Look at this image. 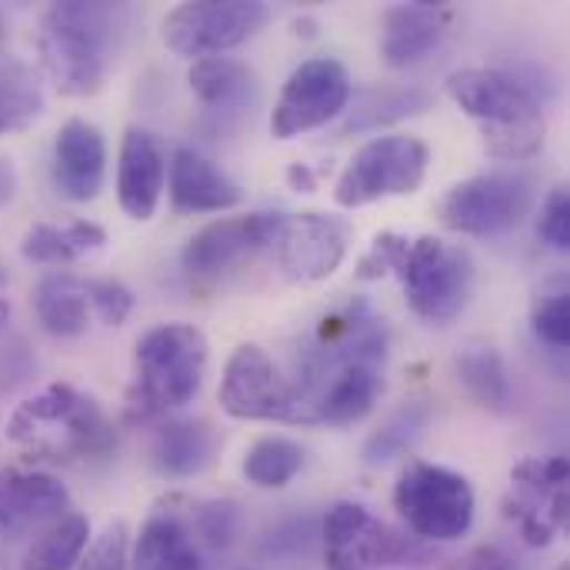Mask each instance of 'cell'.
Returning a JSON list of instances; mask_svg holds the SVG:
<instances>
[{"label":"cell","instance_id":"obj_1","mask_svg":"<svg viewBox=\"0 0 570 570\" xmlns=\"http://www.w3.org/2000/svg\"><path fill=\"white\" fill-rule=\"evenodd\" d=\"M387 347V324L364 297L327 314L314 344L297 361L294 391L301 401V424L347 428L364 421L384 391Z\"/></svg>","mask_w":570,"mask_h":570},{"label":"cell","instance_id":"obj_2","mask_svg":"<svg viewBox=\"0 0 570 570\" xmlns=\"http://www.w3.org/2000/svg\"><path fill=\"white\" fill-rule=\"evenodd\" d=\"M134 23L130 3L63 0L40 17V63L63 97H94L110 77Z\"/></svg>","mask_w":570,"mask_h":570},{"label":"cell","instance_id":"obj_3","mask_svg":"<svg viewBox=\"0 0 570 570\" xmlns=\"http://www.w3.org/2000/svg\"><path fill=\"white\" fill-rule=\"evenodd\" d=\"M451 100L481 124L491 157L521 164L544 147V107L531 83L501 67H461L448 77Z\"/></svg>","mask_w":570,"mask_h":570},{"label":"cell","instance_id":"obj_4","mask_svg":"<svg viewBox=\"0 0 570 570\" xmlns=\"http://www.w3.org/2000/svg\"><path fill=\"white\" fill-rule=\"evenodd\" d=\"M7 438L40 461H94L117 444L100 404L70 384H47L27 397L10 414Z\"/></svg>","mask_w":570,"mask_h":570},{"label":"cell","instance_id":"obj_5","mask_svg":"<svg viewBox=\"0 0 570 570\" xmlns=\"http://www.w3.org/2000/svg\"><path fill=\"white\" fill-rule=\"evenodd\" d=\"M207 351V337L190 324H160L147 331L134 351L127 421L147 424L190 404L204 384Z\"/></svg>","mask_w":570,"mask_h":570},{"label":"cell","instance_id":"obj_6","mask_svg":"<svg viewBox=\"0 0 570 570\" xmlns=\"http://www.w3.org/2000/svg\"><path fill=\"white\" fill-rule=\"evenodd\" d=\"M394 511L417 541L448 544L471 531L478 501L464 474L428 461H407L394 484Z\"/></svg>","mask_w":570,"mask_h":570},{"label":"cell","instance_id":"obj_7","mask_svg":"<svg viewBox=\"0 0 570 570\" xmlns=\"http://www.w3.org/2000/svg\"><path fill=\"white\" fill-rule=\"evenodd\" d=\"M404 284L411 311L438 327L454 324L474 291V261L464 247L444 244L441 237H414L394 271Z\"/></svg>","mask_w":570,"mask_h":570},{"label":"cell","instance_id":"obj_8","mask_svg":"<svg viewBox=\"0 0 570 570\" xmlns=\"http://www.w3.org/2000/svg\"><path fill=\"white\" fill-rule=\"evenodd\" d=\"M431 167V147L411 134H387L367 140L344 167L334 187V200L347 210L367 207L387 197H411L424 187Z\"/></svg>","mask_w":570,"mask_h":570},{"label":"cell","instance_id":"obj_9","mask_svg":"<svg viewBox=\"0 0 570 570\" xmlns=\"http://www.w3.org/2000/svg\"><path fill=\"white\" fill-rule=\"evenodd\" d=\"M534 210V180L521 170H488L454 184L441 204V220L468 237H498L524 224Z\"/></svg>","mask_w":570,"mask_h":570},{"label":"cell","instance_id":"obj_10","mask_svg":"<svg viewBox=\"0 0 570 570\" xmlns=\"http://www.w3.org/2000/svg\"><path fill=\"white\" fill-rule=\"evenodd\" d=\"M271 20L261 0H194L164 17V43L187 60L220 57L247 43Z\"/></svg>","mask_w":570,"mask_h":570},{"label":"cell","instance_id":"obj_11","mask_svg":"<svg viewBox=\"0 0 570 570\" xmlns=\"http://www.w3.org/2000/svg\"><path fill=\"white\" fill-rule=\"evenodd\" d=\"M220 411L234 421H277V424H301V401L294 381L281 374L271 354L257 344H240L230 361L224 364Z\"/></svg>","mask_w":570,"mask_h":570},{"label":"cell","instance_id":"obj_12","mask_svg":"<svg viewBox=\"0 0 570 570\" xmlns=\"http://www.w3.org/2000/svg\"><path fill=\"white\" fill-rule=\"evenodd\" d=\"M321 541L327 570H384L421 558L404 534H397L371 508L354 501H341L324 514Z\"/></svg>","mask_w":570,"mask_h":570},{"label":"cell","instance_id":"obj_13","mask_svg":"<svg viewBox=\"0 0 570 570\" xmlns=\"http://www.w3.org/2000/svg\"><path fill=\"white\" fill-rule=\"evenodd\" d=\"M351 94L354 83L341 60L311 57L297 63L284 80L281 97L271 110V134L277 140H291L307 130H317L351 107Z\"/></svg>","mask_w":570,"mask_h":570},{"label":"cell","instance_id":"obj_14","mask_svg":"<svg viewBox=\"0 0 570 570\" xmlns=\"http://www.w3.org/2000/svg\"><path fill=\"white\" fill-rule=\"evenodd\" d=\"M287 214L281 210H254L244 217H224L200 227L180 250V264L190 277H217L240 264L244 257L281 240Z\"/></svg>","mask_w":570,"mask_h":570},{"label":"cell","instance_id":"obj_15","mask_svg":"<svg viewBox=\"0 0 570 570\" xmlns=\"http://www.w3.org/2000/svg\"><path fill=\"white\" fill-rule=\"evenodd\" d=\"M351 234L337 217L327 214H287L281 230V267L291 281L317 284L341 271Z\"/></svg>","mask_w":570,"mask_h":570},{"label":"cell","instance_id":"obj_16","mask_svg":"<svg viewBox=\"0 0 570 570\" xmlns=\"http://www.w3.org/2000/svg\"><path fill=\"white\" fill-rule=\"evenodd\" d=\"M53 187L73 200L87 204L104 190L107 177V140L104 134L80 117H70L53 140V160H50Z\"/></svg>","mask_w":570,"mask_h":570},{"label":"cell","instance_id":"obj_17","mask_svg":"<svg viewBox=\"0 0 570 570\" xmlns=\"http://www.w3.org/2000/svg\"><path fill=\"white\" fill-rule=\"evenodd\" d=\"M70 508V491L43 471H0V531L27 534L60 521Z\"/></svg>","mask_w":570,"mask_h":570},{"label":"cell","instance_id":"obj_18","mask_svg":"<svg viewBox=\"0 0 570 570\" xmlns=\"http://www.w3.org/2000/svg\"><path fill=\"white\" fill-rule=\"evenodd\" d=\"M444 3H397L381 17V57L387 67H414L428 60L451 30Z\"/></svg>","mask_w":570,"mask_h":570},{"label":"cell","instance_id":"obj_19","mask_svg":"<svg viewBox=\"0 0 570 570\" xmlns=\"http://www.w3.org/2000/svg\"><path fill=\"white\" fill-rule=\"evenodd\" d=\"M167 177L160 140L144 127H127L117 160V200L130 220H150Z\"/></svg>","mask_w":570,"mask_h":570},{"label":"cell","instance_id":"obj_20","mask_svg":"<svg viewBox=\"0 0 570 570\" xmlns=\"http://www.w3.org/2000/svg\"><path fill=\"white\" fill-rule=\"evenodd\" d=\"M167 194L180 214H220L244 200V187L194 147L174 150L167 170Z\"/></svg>","mask_w":570,"mask_h":570},{"label":"cell","instance_id":"obj_21","mask_svg":"<svg viewBox=\"0 0 570 570\" xmlns=\"http://www.w3.org/2000/svg\"><path fill=\"white\" fill-rule=\"evenodd\" d=\"M190 90L204 104L207 117H220L224 124L234 117H244L257 107L261 100V83L257 73L234 60V57H204L194 60L190 73Z\"/></svg>","mask_w":570,"mask_h":570},{"label":"cell","instance_id":"obj_22","mask_svg":"<svg viewBox=\"0 0 570 570\" xmlns=\"http://www.w3.org/2000/svg\"><path fill=\"white\" fill-rule=\"evenodd\" d=\"M134 570H200V548L190 531V521L174 508H157L134 544Z\"/></svg>","mask_w":570,"mask_h":570},{"label":"cell","instance_id":"obj_23","mask_svg":"<svg viewBox=\"0 0 570 570\" xmlns=\"http://www.w3.org/2000/svg\"><path fill=\"white\" fill-rule=\"evenodd\" d=\"M217 454V431L207 421H167L154 431L150 461L164 478H194Z\"/></svg>","mask_w":570,"mask_h":570},{"label":"cell","instance_id":"obj_24","mask_svg":"<svg viewBox=\"0 0 570 570\" xmlns=\"http://www.w3.org/2000/svg\"><path fill=\"white\" fill-rule=\"evenodd\" d=\"M354 107L347 110V120L341 134H364L381 130L387 124H397L404 117H417L431 107V90L421 83H384V87H364L354 90Z\"/></svg>","mask_w":570,"mask_h":570},{"label":"cell","instance_id":"obj_25","mask_svg":"<svg viewBox=\"0 0 570 570\" xmlns=\"http://www.w3.org/2000/svg\"><path fill=\"white\" fill-rule=\"evenodd\" d=\"M570 488L538 491V488H511L504 501V518L518 528L524 544L548 548L568 528Z\"/></svg>","mask_w":570,"mask_h":570},{"label":"cell","instance_id":"obj_26","mask_svg":"<svg viewBox=\"0 0 570 570\" xmlns=\"http://www.w3.org/2000/svg\"><path fill=\"white\" fill-rule=\"evenodd\" d=\"M33 311L37 321L47 334L53 337H77L90 324V301H87V284L73 274L53 271L40 277L33 291Z\"/></svg>","mask_w":570,"mask_h":570},{"label":"cell","instance_id":"obj_27","mask_svg":"<svg viewBox=\"0 0 570 570\" xmlns=\"http://www.w3.org/2000/svg\"><path fill=\"white\" fill-rule=\"evenodd\" d=\"M107 244V230L94 220H73L67 227L57 224H33L23 240H20V254L30 264H43V267H67L73 261H80L83 254H94Z\"/></svg>","mask_w":570,"mask_h":570},{"label":"cell","instance_id":"obj_28","mask_svg":"<svg viewBox=\"0 0 570 570\" xmlns=\"http://www.w3.org/2000/svg\"><path fill=\"white\" fill-rule=\"evenodd\" d=\"M43 107L47 97L40 73L27 60L0 50V137L27 130L43 114Z\"/></svg>","mask_w":570,"mask_h":570},{"label":"cell","instance_id":"obj_29","mask_svg":"<svg viewBox=\"0 0 570 570\" xmlns=\"http://www.w3.org/2000/svg\"><path fill=\"white\" fill-rule=\"evenodd\" d=\"M90 544V521L83 514H63L47 524L20 558V570H73Z\"/></svg>","mask_w":570,"mask_h":570},{"label":"cell","instance_id":"obj_30","mask_svg":"<svg viewBox=\"0 0 570 570\" xmlns=\"http://www.w3.org/2000/svg\"><path fill=\"white\" fill-rule=\"evenodd\" d=\"M458 381L464 391L488 411H508L511 404V374L498 347L471 344L458 354Z\"/></svg>","mask_w":570,"mask_h":570},{"label":"cell","instance_id":"obj_31","mask_svg":"<svg viewBox=\"0 0 570 570\" xmlns=\"http://www.w3.org/2000/svg\"><path fill=\"white\" fill-rule=\"evenodd\" d=\"M301 471H304V451L291 438H261L244 458V478L261 491H281Z\"/></svg>","mask_w":570,"mask_h":570},{"label":"cell","instance_id":"obj_32","mask_svg":"<svg viewBox=\"0 0 570 570\" xmlns=\"http://www.w3.org/2000/svg\"><path fill=\"white\" fill-rule=\"evenodd\" d=\"M428 424H431V411H428V404H421V401H414V404H407V407H401L371 441H367V448H364V461L371 464V468H381V464H391L394 458H404L421 438H424V431H428Z\"/></svg>","mask_w":570,"mask_h":570},{"label":"cell","instance_id":"obj_33","mask_svg":"<svg viewBox=\"0 0 570 570\" xmlns=\"http://www.w3.org/2000/svg\"><path fill=\"white\" fill-rule=\"evenodd\" d=\"M240 528H244V514H240V504L230 501V498L204 501V504H197V511L190 514V531H194V538L204 541V544L214 548V551H227V548L240 538Z\"/></svg>","mask_w":570,"mask_h":570},{"label":"cell","instance_id":"obj_34","mask_svg":"<svg viewBox=\"0 0 570 570\" xmlns=\"http://www.w3.org/2000/svg\"><path fill=\"white\" fill-rule=\"evenodd\" d=\"M531 327H534L538 341H544L551 351H568L570 294L564 281H554L551 287H544V294L538 297V304L531 311Z\"/></svg>","mask_w":570,"mask_h":570},{"label":"cell","instance_id":"obj_35","mask_svg":"<svg viewBox=\"0 0 570 570\" xmlns=\"http://www.w3.org/2000/svg\"><path fill=\"white\" fill-rule=\"evenodd\" d=\"M73 570H130V531L124 521H110L100 538L87 544Z\"/></svg>","mask_w":570,"mask_h":570},{"label":"cell","instance_id":"obj_36","mask_svg":"<svg viewBox=\"0 0 570 570\" xmlns=\"http://www.w3.org/2000/svg\"><path fill=\"white\" fill-rule=\"evenodd\" d=\"M90 314H97L107 327H120L134 311V294L120 281H83Z\"/></svg>","mask_w":570,"mask_h":570},{"label":"cell","instance_id":"obj_37","mask_svg":"<svg viewBox=\"0 0 570 570\" xmlns=\"http://www.w3.org/2000/svg\"><path fill=\"white\" fill-rule=\"evenodd\" d=\"M570 468L568 458L548 454V458H524L521 464L511 468V488H541V491H558L568 488Z\"/></svg>","mask_w":570,"mask_h":570},{"label":"cell","instance_id":"obj_38","mask_svg":"<svg viewBox=\"0 0 570 570\" xmlns=\"http://www.w3.org/2000/svg\"><path fill=\"white\" fill-rule=\"evenodd\" d=\"M538 234L551 250H558V254L570 250V194L564 187H554L544 197L541 217H538Z\"/></svg>","mask_w":570,"mask_h":570},{"label":"cell","instance_id":"obj_39","mask_svg":"<svg viewBox=\"0 0 570 570\" xmlns=\"http://www.w3.org/2000/svg\"><path fill=\"white\" fill-rule=\"evenodd\" d=\"M407 244H411V237H404V234H394V230L377 234L374 244L367 247V254L357 264V277L381 281V277L394 274L397 264H401V257H404V250H407Z\"/></svg>","mask_w":570,"mask_h":570},{"label":"cell","instance_id":"obj_40","mask_svg":"<svg viewBox=\"0 0 570 570\" xmlns=\"http://www.w3.org/2000/svg\"><path fill=\"white\" fill-rule=\"evenodd\" d=\"M33 371H37V361H33L27 341L23 337H7L0 344V394L27 384L33 377Z\"/></svg>","mask_w":570,"mask_h":570},{"label":"cell","instance_id":"obj_41","mask_svg":"<svg viewBox=\"0 0 570 570\" xmlns=\"http://www.w3.org/2000/svg\"><path fill=\"white\" fill-rule=\"evenodd\" d=\"M458 570H518V564L501 551V548H478L464 558V564Z\"/></svg>","mask_w":570,"mask_h":570},{"label":"cell","instance_id":"obj_42","mask_svg":"<svg viewBox=\"0 0 570 570\" xmlns=\"http://www.w3.org/2000/svg\"><path fill=\"white\" fill-rule=\"evenodd\" d=\"M317 170H311L307 164H291L287 167V184L294 187V190H301V194H314L317 190Z\"/></svg>","mask_w":570,"mask_h":570},{"label":"cell","instance_id":"obj_43","mask_svg":"<svg viewBox=\"0 0 570 570\" xmlns=\"http://www.w3.org/2000/svg\"><path fill=\"white\" fill-rule=\"evenodd\" d=\"M17 197V167L10 157L0 154V207H7Z\"/></svg>","mask_w":570,"mask_h":570},{"label":"cell","instance_id":"obj_44","mask_svg":"<svg viewBox=\"0 0 570 570\" xmlns=\"http://www.w3.org/2000/svg\"><path fill=\"white\" fill-rule=\"evenodd\" d=\"M7 321H10V304H7V301L0 297V331L7 327Z\"/></svg>","mask_w":570,"mask_h":570},{"label":"cell","instance_id":"obj_45","mask_svg":"<svg viewBox=\"0 0 570 570\" xmlns=\"http://www.w3.org/2000/svg\"><path fill=\"white\" fill-rule=\"evenodd\" d=\"M3 37H7V17H3V10H0V43H3Z\"/></svg>","mask_w":570,"mask_h":570},{"label":"cell","instance_id":"obj_46","mask_svg":"<svg viewBox=\"0 0 570 570\" xmlns=\"http://www.w3.org/2000/svg\"><path fill=\"white\" fill-rule=\"evenodd\" d=\"M3 287H7V271L0 267V291H3Z\"/></svg>","mask_w":570,"mask_h":570},{"label":"cell","instance_id":"obj_47","mask_svg":"<svg viewBox=\"0 0 570 570\" xmlns=\"http://www.w3.org/2000/svg\"><path fill=\"white\" fill-rule=\"evenodd\" d=\"M558 570H570V564H561V568H558Z\"/></svg>","mask_w":570,"mask_h":570}]
</instances>
